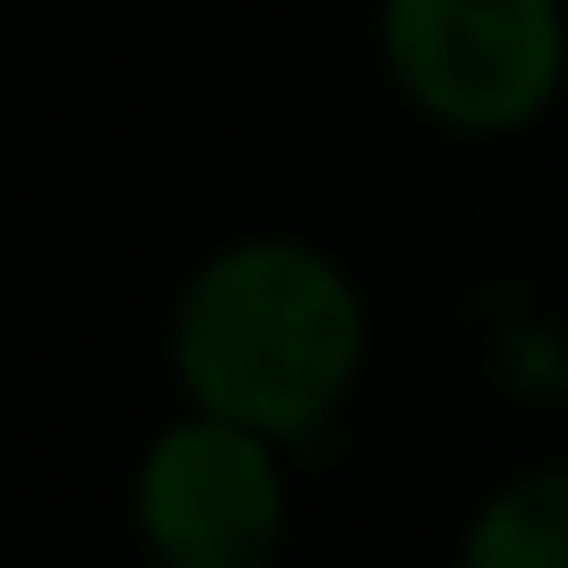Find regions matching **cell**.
<instances>
[{"label":"cell","instance_id":"obj_1","mask_svg":"<svg viewBox=\"0 0 568 568\" xmlns=\"http://www.w3.org/2000/svg\"><path fill=\"white\" fill-rule=\"evenodd\" d=\"M168 368L184 402L267 444H318L368 368V302L352 267L302 234H234L168 310Z\"/></svg>","mask_w":568,"mask_h":568},{"label":"cell","instance_id":"obj_2","mask_svg":"<svg viewBox=\"0 0 568 568\" xmlns=\"http://www.w3.org/2000/svg\"><path fill=\"white\" fill-rule=\"evenodd\" d=\"M385 75L426 125L460 142L527 134L568 84L560 0H376Z\"/></svg>","mask_w":568,"mask_h":568},{"label":"cell","instance_id":"obj_3","mask_svg":"<svg viewBox=\"0 0 568 568\" xmlns=\"http://www.w3.org/2000/svg\"><path fill=\"white\" fill-rule=\"evenodd\" d=\"M276 452L284 444H267L260 426L184 402V418H168L142 444L134 494H125L151 568H276L284 518H293Z\"/></svg>","mask_w":568,"mask_h":568},{"label":"cell","instance_id":"obj_4","mask_svg":"<svg viewBox=\"0 0 568 568\" xmlns=\"http://www.w3.org/2000/svg\"><path fill=\"white\" fill-rule=\"evenodd\" d=\"M452 568H568V460L494 485Z\"/></svg>","mask_w":568,"mask_h":568}]
</instances>
